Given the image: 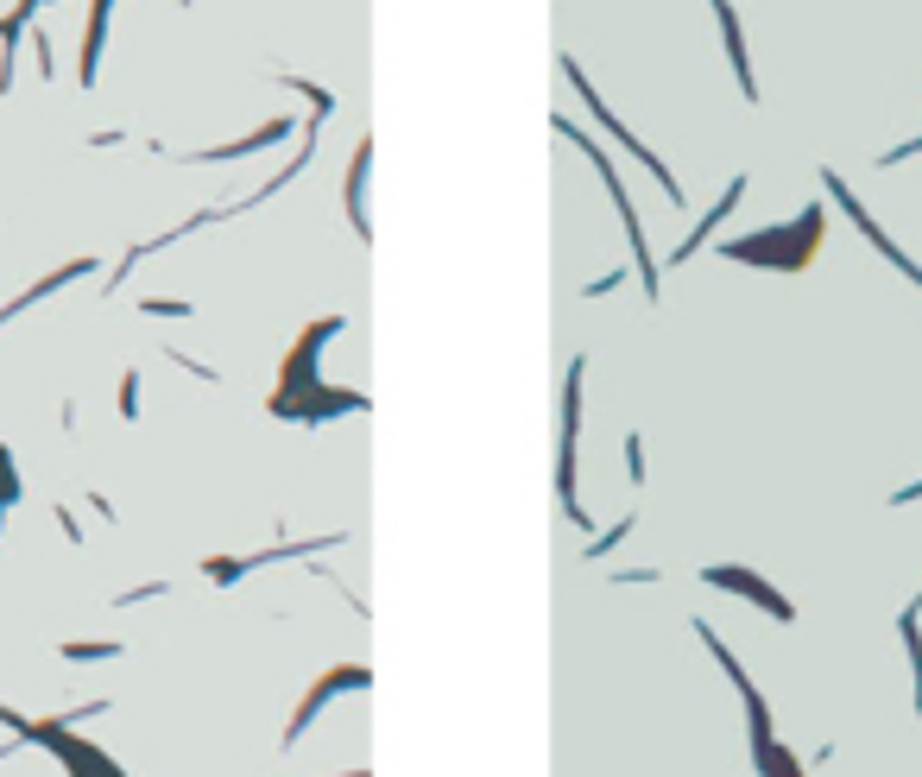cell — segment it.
Wrapping results in <instances>:
<instances>
[{"label":"cell","mask_w":922,"mask_h":777,"mask_svg":"<svg viewBox=\"0 0 922 777\" xmlns=\"http://www.w3.org/2000/svg\"><path fill=\"white\" fill-rule=\"evenodd\" d=\"M582 380H588V361L575 354L569 361V386H563V462H556V493H563V519L588 531V512L575 500V430H582Z\"/></svg>","instance_id":"cell-1"},{"label":"cell","mask_w":922,"mask_h":777,"mask_svg":"<svg viewBox=\"0 0 922 777\" xmlns=\"http://www.w3.org/2000/svg\"><path fill=\"white\" fill-rule=\"evenodd\" d=\"M367 682H374V677H367V663H341V670H329V677L316 682L310 696L297 701V715H291V727H285V753H291L297 739H304V727H310V720H316V715H323V708H329V701H335V696H341V689H367Z\"/></svg>","instance_id":"cell-2"},{"label":"cell","mask_w":922,"mask_h":777,"mask_svg":"<svg viewBox=\"0 0 922 777\" xmlns=\"http://www.w3.org/2000/svg\"><path fill=\"white\" fill-rule=\"evenodd\" d=\"M702 582H707V588H740V601L765 607L771 620H784V626L796 620V607H790V601H784V594H777L771 582H759L752 569H714V563H707V569H702Z\"/></svg>","instance_id":"cell-3"},{"label":"cell","mask_w":922,"mask_h":777,"mask_svg":"<svg viewBox=\"0 0 922 777\" xmlns=\"http://www.w3.org/2000/svg\"><path fill=\"white\" fill-rule=\"evenodd\" d=\"M714 20H721L726 32V58H733V70H740V96L759 101V89H752V63H746V39H740V13H733V0H714Z\"/></svg>","instance_id":"cell-4"},{"label":"cell","mask_w":922,"mask_h":777,"mask_svg":"<svg viewBox=\"0 0 922 777\" xmlns=\"http://www.w3.org/2000/svg\"><path fill=\"white\" fill-rule=\"evenodd\" d=\"M291 134V120H266L254 139H235V146H209V153H190V165H209V158H247V153H266L278 139Z\"/></svg>","instance_id":"cell-5"},{"label":"cell","mask_w":922,"mask_h":777,"mask_svg":"<svg viewBox=\"0 0 922 777\" xmlns=\"http://www.w3.org/2000/svg\"><path fill=\"white\" fill-rule=\"evenodd\" d=\"M367 158H374V139H360V153H354L348 165V222L360 240H374V228H367V209H360V190H367Z\"/></svg>","instance_id":"cell-6"},{"label":"cell","mask_w":922,"mask_h":777,"mask_svg":"<svg viewBox=\"0 0 922 777\" xmlns=\"http://www.w3.org/2000/svg\"><path fill=\"white\" fill-rule=\"evenodd\" d=\"M740 190H746V177H733V184H726V196H721V203H714V209H707V215H702V222H695V234H688L683 247L670 253V259H688V253H702V247H707V240H714V222H721V215H726V209H733V203H740Z\"/></svg>","instance_id":"cell-7"},{"label":"cell","mask_w":922,"mask_h":777,"mask_svg":"<svg viewBox=\"0 0 922 777\" xmlns=\"http://www.w3.org/2000/svg\"><path fill=\"white\" fill-rule=\"evenodd\" d=\"M63 658H77V663H96V658H120L127 645H101V639H77V645H58Z\"/></svg>","instance_id":"cell-8"},{"label":"cell","mask_w":922,"mask_h":777,"mask_svg":"<svg viewBox=\"0 0 922 777\" xmlns=\"http://www.w3.org/2000/svg\"><path fill=\"white\" fill-rule=\"evenodd\" d=\"M632 525H638V519H632V512H626V519H613V531H601V538H594V544H588V563H601V557H607V550H619V538H626Z\"/></svg>","instance_id":"cell-9"},{"label":"cell","mask_w":922,"mask_h":777,"mask_svg":"<svg viewBox=\"0 0 922 777\" xmlns=\"http://www.w3.org/2000/svg\"><path fill=\"white\" fill-rule=\"evenodd\" d=\"M120 417L127 424L139 417V373H120Z\"/></svg>","instance_id":"cell-10"},{"label":"cell","mask_w":922,"mask_h":777,"mask_svg":"<svg viewBox=\"0 0 922 777\" xmlns=\"http://www.w3.org/2000/svg\"><path fill=\"white\" fill-rule=\"evenodd\" d=\"M613 582L619 588H651V582H664V569H619Z\"/></svg>","instance_id":"cell-11"},{"label":"cell","mask_w":922,"mask_h":777,"mask_svg":"<svg viewBox=\"0 0 922 777\" xmlns=\"http://www.w3.org/2000/svg\"><path fill=\"white\" fill-rule=\"evenodd\" d=\"M626 474L645 481V436H626Z\"/></svg>","instance_id":"cell-12"},{"label":"cell","mask_w":922,"mask_h":777,"mask_svg":"<svg viewBox=\"0 0 922 777\" xmlns=\"http://www.w3.org/2000/svg\"><path fill=\"white\" fill-rule=\"evenodd\" d=\"M139 311H146V316H190V304H171V297H146Z\"/></svg>","instance_id":"cell-13"},{"label":"cell","mask_w":922,"mask_h":777,"mask_svg":"<svg viewBox=\"0 0 922 777\" xmlns=\"http://www.w3.org/2000/svg\"><path fill=\"white\" fill-rule=\"evenodd\" d=\"M341 777H367V771H341Z\"/></svg>","instance_id":"cell-14"}]
</instances>
